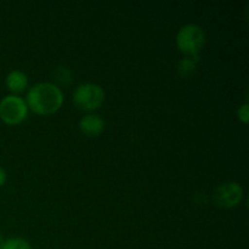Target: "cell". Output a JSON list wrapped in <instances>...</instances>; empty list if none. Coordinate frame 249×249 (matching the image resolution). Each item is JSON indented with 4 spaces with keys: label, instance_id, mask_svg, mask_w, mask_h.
Wrapping results in <instances>:
<instances>
[{
    "label": "cell",
    "instance_id": "obj_1",
    "mask_svg": "<svg viewBox=\"0 0 249 249\" xmlns=\"http://www.w3.org/2000/svg\"><path fill=\"white\" fill-rule=\"evenodd\" d=\"M26 104L34 113L53 114L62 107L65 96L60 87L51 82H39L27 91Z\"/></svg>",
    "mask_w": 249,
    "mask_h": 249
},
{
    "label": "cell",
    "instance_id": "obj_2",
    "mask_svg": "<svg viewBox=\"0 0 249 249\" xmlns=\"http://www.w3.org/2000/svg\"><path fill=\"white\" fill-rule=\"evenodd\" d=\"M177 46L185 56L198 57L199 53L206 45V33L199 24L187 23L177 33Z\"/></svg>",
    "mask_w": 249,
    "mask_h": 249
},
{
    "label": "cell",
    "instance_id": "obj_3",
    "mask_svg": "<svg viewBox=\"0 0 249 249\" xmlns=\"http://www.w3.org/2000/svg\"><path fill=\"white\" fill-rule=\"evenodd\" d=\"M106 99V92L100 84L85 82L78 85L73 91V104L82 111L91 112L100 108Z\"/></svg>",
    "mask_w": 249,
    "mask_h": 249
},
{
    "label": "cell",
    "instance_id": "obj_4",
    "mask_svg": "<svg viewBox=\"0 0 249 249\" xmlns=\"http://www.w3.org/2000/svg\"><path fill=\"white\" fill-rule=\"evenodd\" d=\"M28 116L26 100L18 95H6L0 101V119L7 125H17Z\"/></svg>",
    "mask_w": 249,
    "mask_h": 249
},
{
    "label": "cell",
    "instance_id": "obj_5",
    "mask_svg": "<svg viewBox=\"0 0 249 249\" xmlns=\"http://www.w3.org/2000/svg\"><path fill=\"white\" fill-rule=\"evenodd\" d=\"M243 191L242 185L236 181H226L216 187L214 192V199L215 203L221 208H235L242 202Z\"/></svg>",
    "mask_w": 249,
    "mask_h": 249
},
{
    "label": "cell",
    "instance_id": "obj_6",
    "mask_svg": "<svg viewBox=\"0 0 249 249\" xmlns=\"http://www.w3.org/2000/svg\"><path fill=\"white\" fill-rule=\"evenodd\" d=\"M106 124L105 121L95 113H88L84 117H82L79 121V129L84 135L90 136V138H95L99 136L100 134L104 133Z\"/></svg>",
    "mask_w": 249,
    "mask_h": 249
},
{
    "label": "cell",
    "instance_id": "obj_7",
    "mask_svg": "<svg viewBox=\"0 0 249 249\" xmlns=\"http://www.w3.org/2000/svg\"><path fill=\"white\" fill-rule=\"evenodd\" d=\"M5 85L12 92V95H17L23 92L28 88V75L19 70L10 71L5 78Z\"/></svg>",
    "mask_w": 249,
    "mask_h": 249
},
{
    "label": "cell",
    "instance_id": "obj_8",
    "mask_svg": "<svg viewBox=\"0 0 249 249\" xmlns=\"http://www.w3.org/2000/svg\"><path fill=\"white\" fill-rule=\"evenodd\" d=\"M197 63H198V57H190V56H185L182 60L179 61L177 66L178 74L182 78L191 77L195 73L197 68Z\"/></svg>",
    "mask_w": 249,
    "mask_h": 249
},
{
    "label": "cell",
    "instance_id": "obj_9",
    "mask_svg": "<svg viewBox=\"0 0 249 249\" xmlns=\"http://www.w3.org/2000/svg\"><path fill=\"white\" fill-rule=\"evenodd\" d=\"M2 249H32V246L28 240L16 236L5 240Z\"/></svg>",
    "mask_w": 249,
    "mask_h": 249
},
{
    "label": "cell",
    "instance_id": "obj_10",
    "mask_svg": "<svg viewBox=\"0 0 249 249\" xmlns=\"http://www.w3.org/2000/svg\"><path fill=\"white\" fill-rule=\"evenodd\" d=\"M55 75H56V79L60 80L61 83H65V84H67V83L71 80V72L66 67H58V70L56 71Z\"/></svg>",
    "mask_w": 249,
    "mask_h": 249
},
{
    "label": "cell",
    "instance_id": "obj_11",
    "mask_svg": "<svg viewBox=\"0 0 249 249\" xmlns=\"http://www.w3.org/2000/svg\"><path fill=\"white\" fill-rule=\"evenodd\" d=\"M237 117L238 119H240L242 123L247 124L248 121H249V105L246 102V104H243L242 106L238 107L237 109Z\"/></svg>",
    "mask_w": 249,
    "mask_h": 249
},
{
    "label": "cell",
    "instance_id": "obj_12",
    "mask_svg": "<svg viewBox=\"0 0 249 249\" xmlns=\"http://www.w3.org/2000/svg\"><path fill=\"white\" fill-rule=\"evenodd\" d=\"M6 180H7L6 170H5L4 168H2L1 165H0V187L4 186L5 182H6Z\"/></svg>",
    "mask_w": 249,
    "mask_h": 249
},
{
    "label": "cell",
    "instance_id": "obj_13",
    "mask_svg": "<svg viewBox=\"0 0 249 249\" xmlns=\"http://www.w3.org/2000/svg\"><path fill=\"white\" fill-rule=\"evenodd\" d=\"M4 242H5L4 237H2V236L0 235V249H2V246H4Z\"/></svg>",
    "mask_w": 249,
    "mask_h": 249
}]
</instances>
